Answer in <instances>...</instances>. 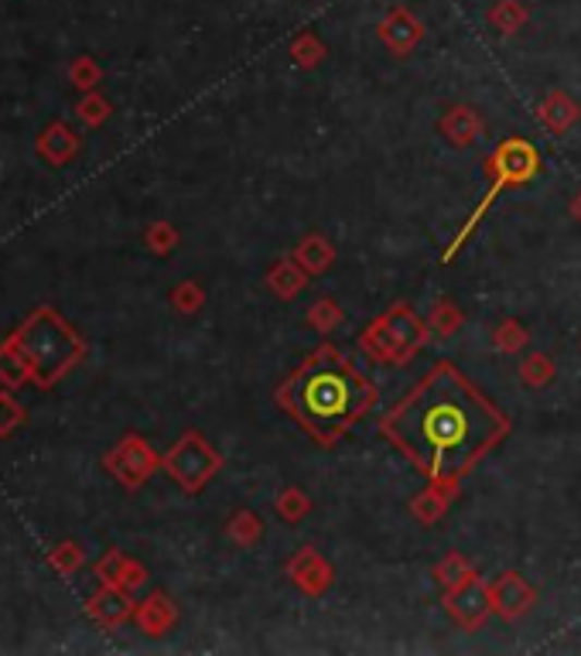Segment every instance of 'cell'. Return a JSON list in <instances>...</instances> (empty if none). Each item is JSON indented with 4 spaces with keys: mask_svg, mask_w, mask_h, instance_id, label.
<instances>
[{
    "mask_svg": "<svg viewBox=\"0 0 581 656\" xmlns=\"http://www.w3.org/2000/svg\"><path fill=\"white\" fill-rule=\"evenodd\" d=\"M134 622H137V629H141L144 636L158 640V636L168 633L174 622H179V609H174V602L165 592H150L144 602H137Z\"/></svg>",
    "mask_w": 581,
    "mask_h": 656,
    "instance_id": "cell-14",
    "label": "cell"
},
{
    "mask_svg": "<svg viewBox=\"0 0 581 656\" xmlns=\"http://www.w3.org/2000/svg\"><path fill=\"white\" fill-rule=\"evenodd\" d=\"M424 38V24L403 8H394L384 21H380V41L390 48L394 56H411L417 41Z\"/></svg>",
    "mask_w": 581,
    "mask_h": 656,
    "instance_id": "cell-13",
    "label": "cell"
},
{
    "mask_svg": "<svg viewBox=\"0 0 581 656\" xmlns=\"http://www.w3.org/2000/svg\"><path fill=\"white\" fill-rule=\"evenodd\" d=\"M438 131H441V137H445L451 147H469V144H475L479 137H483L486 123H483V117H479L472 107H451V110L438 120Z\"/></svg>",
    "mask_w": 581,
    "mask_h": 656,
    "instance_id": "cell-15",
    "label": "cell"
},
{
    "mask_svg": "<svg viewBox=\"0 0 581 656\" xmlns=\"http://www.w3.org/2000/svg\"><path fill=\"white\" fill-rule=\"evenodd\" d=\"M432 339V328L427 321L408 308V305H394L390 312L376 315L360 336V349L373 363H387V366H403L411 363L424 342Z\"/></svg>",
    "mask_w": 581,
    "mask_h": 656,
    "instance_id": "cell-5",
    "label": "cell"
},
{
    "mask_svg": "<svg viewBox=\"0 0 581 656\" xmlns=\"http://www.w3.org/2000/svg\"><path fill=\"white\" fill-rule=\"evenodd\" d=\"M80 147H83L80 134H75V131L69 127V123L56 120V123H48V127L38 134L35 155H38L48 168H65L69 161L80 158Z\"/></svg>",
    "mask_w": 581,
    "mask_h": 656,
    "instance_id": "cell-12",
    "label": "cell"
},
{
    "mask_svg": "<svg viewBox=\"0 0 581 656\" xmlns=\"http://www.w3.org/2000/svg\"><path fill=\"white\" fill-rule=\"evenodd\" d=\"M291 257L298 260V267L305 270L308 277H318V274H325L328 267L336 264V246L328 243L322 233H308L291 250Z\"/></svg>",
    "mask_w": 581,
    "mask_h": 656,
    "instance_id": "cell-16",
    "label": "cell"
},
{
    "mask_svg": "<svg viewBox=\"0 0 581 656\" xmlns=\"http://www.w3.org/2000/svg\"><path fill=\"white\" fill-rule=\"evenodd\" d=\"M469 571H472V564L462 558V554H448V558H441V561L435 564V582L448 592V588L459 585Z\"/></svg>",
    "mask_w": 581,
    "mask_h": 656,
    "instance_id": "cell-35",
    "label": "cell"
},
{
    "mask_svg": "<svg viewBox=\"0 0 581 656\" xmlns=\"http://www.w3.org/2000/svg\"><path fill=\"white\" fill-rule=\"evenodd\" d=\"M69 83L83 93H93L99 83H104V69H99V62L93 56H80L69 65Z\"/></svg>",
    "mask_w": 581,
    "mask_h": 656,
    "instance_id": "cell-30",
    "label": "cell"
},
{
    "mask_svg": "<svg viewBox=\"0 0 581 656\" xmlns=\"http://www.w3.org/2000/svg\"><path fill=\"white\" fill-rule=\"evenodd\" d=\"M110 113H113V107H110L107 99L99 96L96 89L86 93V96L80 99V107H75V117H80V120H83V127H89V131L104 127V123L110 120Z\"/></svg>",
    "mask_w": 581,
    "mask_h": 656,
    "instance_id": "cell-29",
    "label": "cell"
},
{
    "mask_svg": "<svg viewBox=\"0 0 581 656\" xmlns=\"http://www.w3.org/2000/svg\"><path fill=\"white\" fill-rule=\"evenodd\" d=\"M202 305H206V291L198 281H182L171 288V308L179 315H195Z\"/></svg>",
    "mask_w": 581,
    "mask_h": 656,
    "instance_id": "cell-33",
    "label": "cell"
},
{
    "mask_svg": "<svg viewBox=\"0 0 581 656\" xmlns=\"http://www.w3.org/2000/svg\"><path fill=\"white\" fill-rule=\"evenodd\" d=\"M147 582V568L141 564V561H128V571H123V582H120V588H128V592H137L141 585Z\"/></svg>",
    "mask_w": 581,
    "mask_h": 656,
    "instance_id": "cell-37",
    "label": "cell"
},
{
    "mask_svg": "<svg viewBox=\"0 0 581 656\" xmlns=\"http://www.w3.org/2000/svg\"><path fill=\"white\" fill-rule=\"evenodd\" d=\"M537 117H541V123H544V131L565 134V131H571L574 123H578L581 107L574 104V99H571L568 93H550V96L544 99V104H541Z\"/></svg>",
    "mask_w": 581,
    "mask_h": 656,
    "instance_id": "cell-17",
    "label": "cell"
},
{
    "mask_svg": "<svg viewBox=\"0 0 581 656\" xmlns=\"http://www.w3.org/2000/svg\"><path fill=\"white\" fill-rule=\"evenodd\" d=\"M541 168H544V161H541V150L530 144L526 137H507V141H499L496 144V150L486 158V179H489V189H486V195L479 198V206L469 212V219L462 222V230L455 233V240L448 243V250H445V264H451L455 257H459V250L475 236V230L483 226V219H486V212H489V206L499 198V192H507V189H520V185H530L541 174Z\"/></svg>",
    "mask_w": 581,
    "mask_h": 656,
    "instance_id": "cell-4",
    "label": "cell"
},
{
    "mask_svg": "<svg viewBox=\"0 0 581 656\" xmlns=\"http://www.w3.org/2000/svg\"><path fill=\"white\" fill-rule=\"evenodd\" d=\"M448 502H451V496H445L441 489H424V493H417L414 499H411V513H414V520L417 523H424V526H435L445 513H448Z\"/></svg>",
    "mask_w": 581,
    "mask_h": 656,
    "instance_id": "cell-20",
    "label": "cell"
},
{
    "mask_svg": "<svg viewBox=\"0 0 581 656\" xmlns=\"http://www.w3.org/2000/svg\"><path fill=\"white\" fill-rule=\"evenodd\" d=\"M226 537H230L237 547H254L264 537V523H261L257 513L240 510V513L230 517V523H226Z\"/></svg>",
    "mask_w": 581,
    "mask_h": 656,
    "instance_id": "cell-21",
    "label": "cell"
},
{
    "mask_svg": "<svg viewBox=\"0 0 581 656\" xmlns=\"http://www.w3.org/2000/svg\"><path fill=\"white\" fill-rule=\"evenodd\" d=\"M11 339L21 345V352L28 356L35 369V387L38 390H52L62 376H69L75 366L86 360L89 342L83 339L80 328H72L52 305H38L28 312Z\"/></svg>",
    "mask_w": 581,
    "mask_h": 656,
    "instance_id": "cell-3",
    "label": "cell"
},
{
    "mask_svg": "<svg viewBox=\"0 0 581 656\" xmlns=\"http://www.w3.org/2000/svg\"><path fill=\"white\" fill-rule=\"evenodd\" d=\"M48 568H52L56 574H62V578H72L75 571H80L83 564H86V550L75 544V540H62V544H56L52 550H48Z\"/></svg>",
    "mask_w": 581,
    "mask_h": 656,
    "instance_id": "cell-22",
    "label": "cell"
},
{
    "mask_svg": "<svg viewBox=\"0 0 581 656\" xmlns=\"http://www.w3.org/2000/svg\"><path fill=\"white\" fill-rule=\"evenodd\" d=\"M32 380H35V369H32L28 356H24L21 345L8 336L4 342H0V384H4L8 390H17Z\"/></svg>",
    "mask_w": 581,
    "mask_h": 656,
    "instance_id": "cell-18",
    "label": "cell"
},
{
    "mask_svg": "<svg viewBox=\"0 0 581 656\" xmlns=\"http://www.w3.org/2000/svg\"><path fill=\"white\" fill-rule=\"evenodd\" d=\"M427 328H432V336H441V339H448V336H455L462 328V312H459V305L455 301H438V305L432 308V315H427Z\"/></svg>",
    "mask_w": 581,
    "mask_h": 656,
    "instance_id": "cell-27",
    "label": "cell"
},
{
    "mask_svg": "<svg viewBox=\"0 0 581 656\" xmlns=\"http://www.w3.org/2000/svg\"><path fill=\"white\" fill-rule=\"evenodd\" d=\"M513 421L451 363H435L380 421V435L445 496L507 441Z\"/></svg>",
    "mask_w": 581,
    "mask_h": 656,
    "instance_id": "cell-1",
    "label": "cell"
},
{
    "mask_svg": "<svg viewBox=\"0 0 581 656\" xmlns=\"http://www.w3.org/2000/svg\"><path fill=\"white\" fill-rule=\"evenodd\" d=\"M222 469V455L202 432H185L161 455V472L189 496H198Z\"/></svg>",
    "mask_w": 581,
    "mask_h": 656,
    "instance_id": "cell-6",
    "label": "cell"
},
{
    "mask_svg": "<svg viewBox=\"0 0 581 656\" xmlns=\"http://www.w3.org/2000/svg\"><path fill=\"white\" fill-rule=\"evenodd\" d=\"M274 510H277V517H281L285 523H301L308 513H312V499H308V493L305 489H298V486H288L281 496L274 499Z\"/></svg>",
    "mask_w": 581,
    "mask_h": 656,
    "instance_id": "cell-23",
    "label": "cell"
},
{
    "mask_svg": "<svg viewBox=\"0 0 581 656\" xmlns=\"http://www.w3.org/2000/svg\"><path fill=\"white\" fill-rule=\"evenodd\" d=\"M128 561H131V558H128L123 550H117V547L107 550L104 558L96 561V568H93L96 578H99V585H120V582H123V571H128Z\"/></svg>",
    "mask_w": 581,
    "mask_h": 656,
    "instance_id": "cell-34",
    "label": "cell"
},
{
    "mask_svg": "<svg viewBox=\"0 0 581 656\" xmlns=\"http://www.w3.org/2000/svg\"><path fill=\"white\" fill-rule=\"evenodd\" d=\"M445 612H448L455 622H459L462 629H469V633H475V629H483L486 619L496 612V609H493V592H489L486 578L472 568L459 585L445 592Z\"/></svg>",
    "mask_w": 581,
    "mask_h": 656,
    "instance_id": "cell-8",
    "label": "cell"
},
{
    "mask_svg": "<svg viewBox=\"0 0 581 656\" xmlns=\"http://www.w3.org/2000/svg\"><path fill=\"white\" fill-rule=\"evenodd\" d=\"M274 400L318 448H332L373 411L376 387L342 349L322 342L274 390Z\"/></svg>",
    "mask_w": 581,
    "mask_h": 656,
    "instance_id": "cell-2",
    "label": "cell"
},
{
    "mask_svg": "<svg viewBox=\"0 0 581 656\" xmlns=\"http://www.w3.org/2000/svg\"><path fill=\"white\" fill-rule=\"evenodd\" d=\"M530 342V332L517 321V318H503L496 328H493V345L499 352H507V356H517V352H523Z\"/></svg>",
    "mask_w": 581,
    "mask_h": 656,
    "instance_id": "cell-24",
    "label": "cell"
},
{
    "mask_svg": "<svg viewBox=\"0 0 581 656\" xmlns=\"http://www.w3.org/2000/svg\"><path fill=\"white\" fill-rule=\"evenodd\" d=\"M305 284H308V274L298 267V260L291 257V260H281V264H274L270 270H267V288L281 297V301H291V297H298L301 291H305Z\"/></svg>",
    "mask_w": 581,
    "mask_h": 656,
    "instance_id": "cell-19",
    "label": "cell"
},
{
    "mask_svg": "<svg viewBox=\"0 0 581 656\" xmlns=\"http://www.w3.org/2000/svg\"><path fill=\"white\" fill-rule=\"evenodd\" d=\"M554 373H558L554 369V360L544 356V352H530V356H523V363H520V380L534 390L547 387L554 380Z\"/></svg>",
    "mask_w": 581,
    "mask_h": 656,
    "instance_id": "cell-25",
    "label": "cell"
},
{
    "mask_svg": "<svg viewBox=\"0 0 581 656\" xmlns=\"http://www.w3.org/2000/svg\"><path fill=\"white\" fill-rule=\"evenodd\" d=\"M104 469L117 478L123 489H141L155 472H161V455L150 448L147 438L141 435H123L107 455H104Z\"/></svg>",
    "mask_w": 581,
    "mask_h": 656,
    "instance_id": "cell-7",
    "label": "cell"
},
{
    "mask_svg": "<svg viewBox=\"0 0 581 656\" xmlns=\"http://www.w3.org/2000/svg\"><path fill=\"white\" fill-rule=\"evenodd\" d=\"M291 56H294V62H298L301 69H315V65L325 59V48H322V41H318L315 35H301V38L291 45Z\"/></svg>",
    "mask_w": 581,
    "mask_h": 656,
    "instance_id": "cell-36",
    "label": "cell"
},
{
    "mask_svg": "<svg viewBox=\"0 0 581 656\" xmlns=\"http://www.w3.org/2000/svg\"><path fill=\"white\" fill-rule=\"evenodd\" d=\"M489 21H493L496 32L517 35L523 24H526V11H523V4H517V0H499V4L489 11Z\"/></svg>",
    "mask_w": 581,
    "mask_h": 656,
    "instance_id": "cell-28",
    "label": "cell"
},
{
    "mask_svg": "<svg viewBox=\"0 0 581 656\" xmlns=\"http://www.w3.org/2000/svg\"><path fill=\"white\" fill-rule=\"evenodd\" d=\"M24 421H28V411L21 408V400L11 390H0V441L24 427Z\"/></svg>",
    "mask_w": 581,
    "mask_h": 656,
    "instance_id": "cell-31",
    "label": "cell"
},
{
    "mask_svg": "<svg viewBox=\"0 0 581 656\" xmlns=\"http://www.w3.org/2000/svg\"><path fill=\"white\" fill-rule=\"evenodd\" d=\"M288 578H291V585L301 592V595H308V598H322L328 588H332V582H336V571H332V564H328L322 554L308 544V547H301L294 558L288 561Z\"/></svg>",
    "mask_w": 581,
    "mask_h": 656,
    "instance_id": "cell-10",
    "label": "cell"
},
{
    "mask_svg": "<svg viewBox=\"0 0 581 656\" xmlns=\"http://www.w3.org/2000/svg\"><path fill=\"white\" fill-rule=\"evenodd\" d=\"M134 609H137L134 595L120 585H99L86 602V616L104 629H117L128 619H134Z\"/></svg>",
    "mask_w": 581,
    "mask_h": 656,
    "instance_id": "cell-11",
    "label": "cell"
},
{
    "mask_svg": "<svg viewBox=\"0 0 581 656\" xmlns=\"http://www.w3.org/2000/svg\"><path fill=\"white\" fill-rule=\"evenodd\" d=\"M489 592H493L496 616L507 622H520L537 605V588L530 585L520 571H503L496 582H489Z\"/></svg>",
    "mask_w": 581,
    "mask_h": 656,
    "instance_id": "cell-9",
    "label": "cell"
},
{
    "mask_svg": "<svg viewBox=\"0 0 581 656\" xmlns=\"http://www.w3.org/2000/svg\"><path fill=\"white\" fill-rule=\"evenodd\" d=\"M179 230H174L171 222H150L147 233H144V246L150 250L155 257H168L174 246H179Z\"/></svg>",
    "mask_w": 581,
    "mask_h": 656,
    "instance_id": "cell-32",
    "label": "cell"
},
{
    "mask_svg": "<svg viewBox=\"0 0 581 656\" xmlns=\"http://www.w3.org/2000/svg\"><path fill=\"white\" fill-rule=\"evenodd\" d=\"M342 321H346V312H342L339 301H332V297H318L315 305H312V312H308V325L315 328V332H322V336L336 332Z\"/></svg>",
    "mask_w": 581,
    "mask_h": 656,
    "instance_id": "cell-26",
    "label": "cell"
},
{
    "mask_svg": "<svg viewBox=\"0 0 581 656\" xmlns=\"http://www.w3.org/2000/svg\"><path fill=\"white\" fill-rule=\"evenodd\" d=\"M568 212H571V216H574V219L581 222V189H578V192L571 195V206H568Z\"/></svg>",
    "mask_w": 581,
    "mask_h": 656,
    "instance_id": "cell-38",
    "label": "cell"
}]
</instances>
